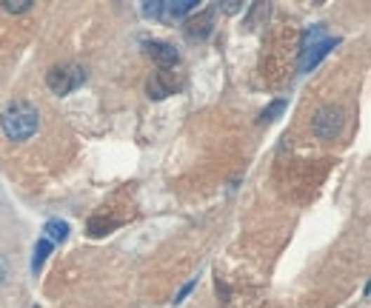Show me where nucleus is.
<instances>
[{"instance_id": "1", "label": "nucleus", "mask_w": 371, "mask_h": 308, "mask_svg": "<svg viewBox=\"0 0 371 308\" xmlns=\"http://www.w3.org/2000/svg\"><path fill=\"white\" fill-rule=\"evenodd\" d=\"M37 126H40V114L29 100H12L4 109V114H0V128H4V135L15 143L29 140L37 131Z\"/></svg>"}, {"instance_id": "2", "label": "nucleus", "mask_w": 371, "mask_h": 308, "mask_svg": "<svg viewBox=\"0 0 371 308\" xmlns=\"http://www.w3.org/2000/svg\"><path fill=\"white\" fill-rule=\"evenodd\" d=\"M86 83V69L80 63H60V66H52L46 72V86L58 95V98H66L72 95L74 89Z\"/></svg>"}, {"instance_id": "3", "label": "nucleus", "mask_w": 371, "mask_h": 308, "mask_svg": "<svg viewBox=\"0 0 371 308\" xmlns=\"http://www.w3.org/2000/svg\"><path fill=\"white\" fill-rule=\"evenodd\" d=\"M343 123H346L343 109L335 106V103H328V106L317 109V114L311 120V131H314V138H320V140H335L343 131Z\"/></svg>"}, {"instance_id": "4", "label": "nucleus", "mask_w": 371, "mask_h": 308, "mask_svg": "<svg viewBox=\"0 0 371 308\" xmlns=\"http://www.w3.org/2000/svg\"><path fill=\"white\" fill-rule=\"evenodd\" d=\"M194 9H197V0H154V4L146 6V15L175 20V18H186Z\"/></svg>"}, {"instance_id": "5", "label": "nucleus", "mask_w": 371, "mask_h": 308, "mask_svg": "<svg viewBox=\"0 0 371 308\" xmlns=\"http://www.w3.org/2000/svg\"><path fill=\"white\" fill-rule=\"evenodd\" d=\"M335 46H340V37H325V40L314 43V46H309L306 52H300V69H303V72H311Z\"/></svg>"}, {"instance_id": "6", "label": "nucleus", "mask_w": 371, "mask_h": 308, "mask_svg": "<svg viewBox=\"0 0 371 308\" xmlns=\"http://www.w3.org/2000/svg\"><path fill=\"white\" fill-rule=\"evenodd\" d=\"M146 52L157 60L160 69H169L180 63V52L172 46V43H163V40H146Z\"/></svg>"}, {"instance_id": "7", "label": "nucleus", "mask_w": 371, "mask_h": 308, "mask_svg": "<svg viewBox=\"0 0 371 308\" xmlns=\"http://www.w3.org/2000/svg\"><path fill=\"white\" fill-rule=\"evenodd\" d=\"M212 23H215V15L212 12H200V15H194V18L186 20V34L191 40H203V37L212 34V29H215Z\"/></svg>"}, {"instance_id": "8", "label": "nucleus", "mask_w": 371, "mask_h": 308, "mask_svg": "<svg viewBox=\"0 0 371 308\" xmlns=\"http://www.w3.org/2000/svg\"><path fill=\"white\" fill-rule=\"evenodd\" d=\"M49 254H52V243L46 237H40L34 243V248H32V274H40V269H43V262H46Z\"/></svg>"}, {"instance_id": "9", "label": "nucleus", "mask_w": 371, "mask_h": 308, "mask_svg": "<svg viewBox=\"0 0 371 308\" xmlns=\"http://www.w3.org/2000/svg\"><path fill=\"white\" fill-rule=\"evenodd\" d=\"M146 92H149V98H154V100H163V98H169V95L175 92V86L163 80V72H157V74H154V77L149 80Z\"/></svg>"}, {"instance_id": "10", "label": "nucleus", "mask_w": 371, "mask_h": 308, "mask_svg": "<svg viewBox=\"0 0 371 308\" xmlns=\"http://www.w3.org/2000/svg\"><path fill=\"white\" fill-rule=\"evenodd\" d=\"M43 234L49 243H66L69 240V223L66 220H49L43 226Z\"/></svg>"}, {"instance_id": "11", "label": "nucleus", "mask_w": 371, "mask_h": 308, "mask_svg": "<svg viewBox=\"0 0 371 308\" xmlns=\"http://www.w3.org/2000/svg\"><path fill=\"white\" fill-rule=\"evenodd\" d=\"M120 226V220H112V217H92L89 220V234L92 237H103L109 232H114Z\"/></svg>"}, {"instance_id": "12", "label": "nucleus", "mask_w": 371, "mask_h": 308, "mask_svg": "<svg viewBox=\"0 0 371 308\" xmlns=\"http://www.w3.org/2000/svg\"><path fill=\"white\" fill-rule=\"evenodd\" d=\"M320 40H325V26H309L306 32H303V40H300V52H306L309 46H314V43H320Z\"/></svg>"}, {"instance_id": "13", "label": "nucleus", "mask_w": 371, "mask_h": 308, "mask_svg": "<svg viewBox=\"0 0 371 308\" xmlns=\"http://www.w3.org/2000/svg\"><path fill=\"white\" fill-rule=\"evenodd\" d=\"M283 112H285V100H274V103H269V106L263 109L260 123H271V120H277Z\"/></svg>"}, {"instance_id": "14", "label": "nucleus", "mask_w": 371, "mask_h": 308, "mask_svg": "<svg viewBox=\"0 0 371 308\" xmlns=\"http://www.w3.org/2000/svg\"><path fill=\"white\" fill-rule=\"evenodd\" d=\"M4 9L12 12V15H18V12H29V9H32V0H6Z\"/></svg>"}, {"instance_id": "15", "label": "nucleus", "mask_w": 371, "mask_h": 308, "mask_svg": "<svg viewBox=\"0 0 371 308\" xmlns=\"http://www.w3.org/2000/svg\"><path fill=\"white\" fill-rule=\"evenodd\" d=\"M194 286H197V280H189V283H186V286H183V288L175 294V305H177V302H183V300H186V297L194 291Z\"/></svg>"}]
</instances>
